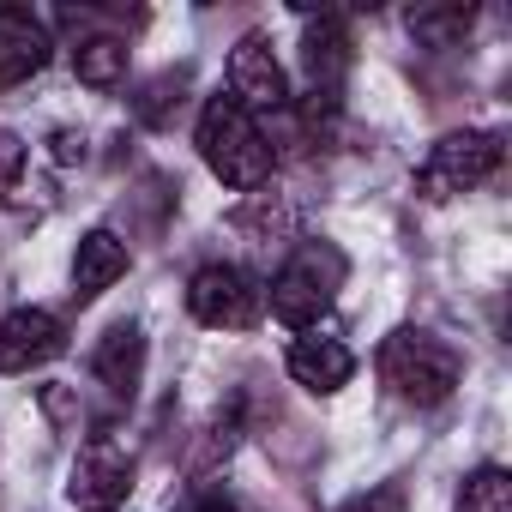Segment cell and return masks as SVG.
I'll list each match as a JSON object with an SVG mask.
<instances>
[{"mask_svg":"<svg viewBox=\"0 0 512 512\" xmlns=\"http://www.w3.org/2000/svg\"><path fill=\"white\" fill-rule=\"evenodd\" d=\"M494 169H500V133H476V127H470V133H446V139L422 157L416 193H422L428 205H446V199L482 187Z\"/></svg>","mask_w":512,"mask_h":512,"instance_id":"obj_4","label":"cell"},{"mask_svg":"<svg viewBox=\"0 0 512 512\" xmlns=\"http://www.w3.org/2000/svg\"><path fill=\"white\" fill-rule=\"evenodd\" d=\"M410 506V494L398 488V482H380V488H368V494H350L338 512H404Z\"/></svg>","mask_w":512,"mask_h":512,"instance_id":"obj_17","label":"cell"},{"mask_svg":"<svg viewBox=\"0 0 512 512\" xmlns=\"http://www.w3.org/2000/svg\"><path fill=\"white\" fill-rule=\"evenodd\" d=\"M199 157L235 193H253L272 175V139L260 133V121H253L235 97H211L199 109Z\"/></svg>","mask_w":512,"mask_h":512,"instance_id":"obj_1","label":"cell"},{"mask_svg":"<svg viewBox=\"0 0 512 512\" xmlns=\"http://www.w3.org/2000/svg\"><path fill=\"white\" fill-rule=\"evenodd\" d=\"M187 314L211 332H247L266 314V290L241 266H199L193 284H187Z\"/></svg>","mask_w":512,"mask_h":512,"instance_id":"obj_5","label":"cell"},{"mask_svg":"<svg viewBox=\"0 0 512 512\" xmlns=\"http://www.w3.org/2000/svg\"><path fill=\"white\" fill-rule=\"evenodd\" d=\"M187 512H241V506H235V500H223V494H205V500H193Z\"/></svg>","mask_w":512,"mask_h":512,"instance_id":"obj_20","label":"cell"},{"mask_svg":"<svg viewBox=\"0 0 512 512\" xmlns=\"http://www.w3.org/2000/svg\"><path fill=\"white\" fill-rule=\"evenodd\" d=\"M115 278H127V241L115 229H91L73 253V296L79 302H97Z\"/></svg>","mask_w":512,"mask_h":512,"instance_id":"obj_12","label":"cell"},{"mask_svg":"<svg viewBox=\"0 0 512 512\" xmlns=\"http://www.w3.org/2000/svg\"><path fill=\"white\" fill-rule=\"evenodd\" d=\"M19 175H25V139L0 127V199L19 187Z\"/></svg>","mask_w":512,"mask_h":512,"instance_id":"obj_18","label":"cell"},{"mask_svg":"<svg viewBox=\"0 0 512 512\" xmlns=\"http://www.w3.org/2000/svg\"><path fill=\"white\" fill-rule=\"evenodd\" d=\"M338 284H344V260H338V247H296L290 260H284V272L272 278V314L284 320V326H320L326 314H332V302H338Z\"/></svg>","mask_w":512,"mask_h":512,"instance_id":"obj_3","label":"cell"},{"mask_svg":"<svg viewBox=\"0 0 512 512\" xmlns=\"http://www.w3.org/2000/svg\"><path fill=\"white\" fill-rule=\"evenodd\" d=\"M91 374L115 392V398H133L139 392V380H145V332L139 326H109L103 338H97V350H91Z\"/></svg>","mask_w":512,"mask_h":512,"instance_id":"obj_11","label":"cell"},{"mask_svg":"<svg viewBox=\"0 0 512 512\" xmlns=\"http://www.w3.org/2000/svg\"><path fill=\"white\" fill-rule=\"evenodd\" d=\"M470 25H476L470 7H416V13H410V37H416L422 49H458Z\"/></svg>","mask_w":512,"mask_h":512,"instance_id":"obj_15","label":"cell"},{"mask_svg":"<svg viewBox=\"0 0 512 512\" xmlns=\"http://www.w3.org/2000/svg\"><path fill=\"white\" fill-rule=\"evenodd\" d=\"M49 25L31 7H0V91L25 85L49 67Z\"/></svg>","mask_w":512,"mask_h":512,"instance_id":"obj_9","label":"cell"},{"mask_svg":"<svg viewBox=\"0 0 512 512\" xmlns=\"http://www.w3.org/2000/svg\"><path fill=\"white\" fill-rule=\"evenodd\" d=\"M350 374H356V356H350L338 338L302 332V338L290 344V380H296V386H308L314 398H332V392H344V386H350Z\"/></svg>","mask_w":512,"mask_h":512,"instance_id":"obj_10","label":"cell"},{"mask_svg":"<svg viewBox=\"0 0 512 512\" xmlns=\"http://www.w3.org/2000/svg\"><path fill=\"white\" fill-rule=\"evenodd\" d=\"M229 97L253 115V109H284L290 103V79H284V67H278V55H272V43L253 31V37H241L235 43V55H229Z\"/></svg>","mask_w":512,"mask_h":512,"instance_id":"obj_7","label":"cell"},{"mask_svg":"<svg viewBox=\"0 0 512 512\" xmlns=\"http://www.w3.org/2000/svg\"><path fill=\"white\" fill-rule=\"evenodd\" d=\"M127 494H133V452L109 434L85 440L73 458V476H67V500L85 512H115Z\"/></svg>","mask_w":512,"mask_h":512,"instance_id":"obj_6","label":"cell"},{"mask_svg":"<svg viewBox=\"0 0 512 512\" xmlns=\"http://www.w3.org/2000/svg\"><path fill=\"white\" fill-rule=\"evenodd\" d=\"M464 512H512V476L500 470V464H482V470H470L464 476V500H458Z\"/></svg>","mask_w":512,"mask_h":512,"instance_id":"obj_16","label":"cell"},{"mask_svg":"<svg viewBox=\"0 0 512 512\" xmlns=\"http://www.w3.org/2000/svg\"><path fill=\"white\" fill-rule=\"evenodd\" d=\"M302 61H308V79L320 85L314 97H332V85L344 79V67H350V31H344V19H308V31H302Z\"/></svg>","mask_w":512,"mask_h":512,"instance_id":"obj_13","label":"cell"},{"mask_svg":"<svg viewBox=\"0 0 512 512\" xmlns=\"http://www.w3.org/2000/svg\"><path fill=\"white\" fill-rule=\"evenodd\" d=\"M85 157V139L79 133H55V163H79Z\"/></svg>","mask_w":512,"mask_h":512,"instance_id":"obj_19","label":"cell"},{"mask_svg":"<svg viewBox=\"0 0 512 512\" xmlns=\"http://www.w3.org/2000/svg\"><path fill=\"white\" fill-rule=\"evenodd\" d=\"M73 73H79V85H91V91H115V85L127 79V43H121V37H79Z\"/></svg>","mask_w":512,"mask_h":512,"instance_id":"obj_14","label":"cell"},{"mask_svg":"<svg viewBox=\"0 0 512 512\" xmlns=\"http://www.w3.org/2000/svg\"><path fill=\"white\" fill-rule=\"evenodd\" d=\"M67 350V326L49 308H13L0 320V374H31Z\"/></svg>","mask_w":512,"mask_h":512,"instance_id":"obj_8","label":"cell"},{"mask_svg":"<svg viewBox=\"0 0 512 512\" xmlns=\"http://www.w3.org/2000/svg\"><path fill=\"white\" fill-rule=\"evenodd\" d=\"M380 380H386L404 404L434 410V404H446V398L458 392V380H464V356H458L446 338L404 326V332H392V338L380 344Z\"/></svg>","mask_w":512,"mask_h":512,"instance_id":"obj_2","label":"cell"}]
</instances>
